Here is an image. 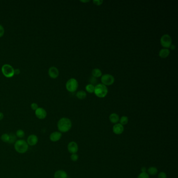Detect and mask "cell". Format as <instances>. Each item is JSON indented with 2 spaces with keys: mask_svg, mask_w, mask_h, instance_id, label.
I'll return each mask as SVG.
<instances>
[{
  "mask_svg": "<svg viewBox=\"0 0 178 178\" xmlns=\"http://www.w3.org/2000/svg\"><path fill=\"white\" fill-rule=\"evenodd\" d=\"M72 128V122L70 119L63 118L60 119L58 123V128L61 133H66L70 130Z\"/></svg>",
  "mask_w": 178,
  "mask_h": 178,
  "instance_id": "cell-1",
  "label": "cell"
},
{
  "mask_svg": "<svg viewBox=\"0 0 178 178\" xmlns=\"http://www.w3.org/2000/svg\"><path fill=\"white\" fill-rule=\"evenodd\" d=\"M16 151L20 154L25 153L28 149V145L25 140H19L16 141L14 144Z\"/></svg>",
  "mask_w": 178,
  "mask_h": 178,
  "instance_id": "cell-2",
  "label": "cell"
},
{
  "mask_svg": "<svg viewBox=\"0 0 178 178\" xmlns=\"http://www.w3.org/2000/svg\"><path fill=\"white\" fill-rule=\"evenodd\" d=\"M108 92V89L107 86L103 85L102 84H99L95 86L94 93L96 96L99 98L105 97Z\"/></svg>",
  "mask_w": 178,
  "mask_h": 178,
  "instance_id": "cell-3",
  "label": "cell"
},
{
  "mask_svg": "<svg viewBox=\"0 0 178 178\" xmlns=\"http://www.w3.org/2000/svg\"><path fill=\"white\" fill-rule=\"evenodd\" d=\"M14 68L8 64H5L3 65L1 68L2 72L3 75L7 78H11L14 76Z\"/></svg>",
  "mask_w": 178,
  "mask_h": 178,
  "instance_id": "cell-4",
  "label": "cell"
},
{
  "mask_svg": "<svg viewBox=\"0 0 178 178\" xmlns=\"http://www.w3.org/2000/svg\"><path fill=\"white\" fill-rule=\"evenodd\" d=\"M78 83L77 80L74 78H70L66 83V88L69 92H74L77 89Z\"/></svg>",
  "mask_w": 178,
  "mask_h": 178,
  "instance_id": "cell-5",
  "label": "cell"
},
{
  "mask_svg": "<svg viewBox=\"0 0 178 178\" xmlns=\"http://www.w3.org/2000/svg\"><path fill=\"white\" fill-rule=\"evenodd\" d=\"M160 43L164 48H169L172 45V39L170 35L165 34L160 38Z\"/></svg>",
  "mask_w": 178,
  "mask_h": 178,
  "instance_id": "cell-6",
  "label": "cell"
},
{
  "mask_svg": "<svg viewBox=\"0 0 178 178\" xmlns=\"http://www.w3.org/2000/svg\"><path fill=\"white\" fill-rule=\"evenodd\" d=\"M114 77L112 75L105 74L101 76V82L105 86H110L112 85L114 82Z\"/></svg>",
  "mask_w": 178,
  "mask_h": 178,
  "instance_id": "cell-7",
  "label": "cell"
},
{
  "mask_svg": "<svg viewBox=\"0 0 178 178\" xmlns=\"http://www.w3.org/2000/svg\"><path fill=\"white\" fill-rule=\"evenodd\" d=\"M35 114L36 116L39 119H44L47 116V111L42 108H38L35 111Z\"/></svg>",
  "mask_w": 178,
  "mask_h": 178,
  "instance_id": "cell-8",
  "label": "cell"
},
{
  "mask_svg": "<svg viewBox=\"0 0 178 178\" xmlns=\"http://www.w3.org/2000/svg\"><path fill=\"white\" fill-rule=\"evenodd\" d=\"M68 151L72 154H76L78 150V147L77 143L75 142L69 143L68 146Z\"/></svg>",
  "mask_w": 178,
  "mask_h": 178,
  "instance_id": "cell-9",
  "label": "cell"
},
{
  "mask_svg": "<svg viewBox=\"0 0 178 178\" xmlns=\"http://www.w3.org/2000/svg\"><path fill=\"white\" fill-rule=\"evenodd\" d=\"M48 74L49 76L52 78H56L59 75V71L55 66H52L49 69Z\"/></svg>",
  "mask_w": 178,
  "mask_h": 178,
  "instance_id": "cell-10",
  "label": "cell"
},
{
  "mask_svg": "<svg viewBox=\"0 0 178 178\" xmlns=\"http://www.w3.org/2000/svg\"><path fill=\"white\" fill-rule=\"evenodd\" d=\"M38 142V138L36 135H30L27 138V143L28 145H36Z\"/></svg>",
  "mask_w": 178,
  "mask_h": 178,
  "instance_id": "cell-11",
  "label": "cell"
},
{
  "mask_svg": "<svg viewBox=\"0 0 178 178\" xmlns=\"http://www.w3.org/2000/svg\"><path fill=\"white\" fill-rule=\"evenodd\" d=\"M123 131H124L123 125L121 124L120 123H116L114 125L113 127V132L114 133L119 135L122 134Z\"/></svg>",
  "mask_w": 178,
  "mask_h": 178,
  "instance_id": "cell-12",
  "label": "cell"
},
{
  "mask_svg": "<svg viewBox=\"0 0 178 178\" xmlns=\"http://www.w3.org/2000/svg\"><path fill=\"white\" fill-rule=\"evenodd\" d=\"M62 137V133L60 132H54L51 134L50 136V140L54 142L59 141Z\"/></svg>",
  "mask_w": 178,
  "mask_h": 178,
  "instance_id": "cell-13",
  "label": "cell"
},
{
  "mask_svg": "<svg viewBox=\"0 0 178 178\" xmlns=\"http://www.w3.org/2000/svg\"><path fill=\"white\" fill-rule=\"evenodd\" d=\"M54 177V178H68V175L66 171L60 170L55 172Z\"/></svg>",
  "mask_w": 178,
  "mask_h": 178,
  "instance_id": "cell-14",
  "label": "cell"
},
{
  "mask_svg": "<svg viewBox=\"0 0 178 178\" xmlns=\"http://www.w3.org/2000/svg\"><path fill=\"white\" fill-rule=\"evenodd\" d=\"M170 53V50L168 49L163 48V49H162L160 50L159 52V56L160 58L165 59V58H166L167 57L169 56Z\"/></svg>",
  "mask_w": 178,
  "mask_h": 178,
  "instance_id": "cell-15",
  "label": "cell"
},
{
  "mask_svg": "<svg viewBox=\"0 0 178 178\" xmlns=\"http://www.w3.org/2000/svg\"><path fill=\"white\" fill-rule=\"evenodd\" d=\"M109 120L110 122L114 124H116L118 122H119V116L116 113H113L110 114L109 116Z\"/></svg>",
  "mask_w": 178,
  "mask_h": 178,
  "instance_id": "cell-16",
  "label": "cell"
},
{
  "mask_svg": "<svg viewBox=\"0 0 178 178\" xmlns=\"http://www.w3.org/2000/svg\"><path fill=\"white\" fill-rule=\"evenodd\" d=\"M92 76L95 77V78L101 77V76L102 75V72L99 68H94V69H93L92 72Z\"/></svg>",
  "mask_w": 178,
  "mask_h": 178,
  "instance_id": "cell-17",
  "label": "cell"
},
{
  "mask_svg": "<svg viewBox=\"0 0 178 178\" xmlns=\"http://www.w3.org/2000/svg\"><path fill=\"white\" fill-rule=\"evenodd\" d=\"M147 172H148V174L150 175H156L157 173V168L155 167H151L148 169Z\"/></svg>",
  "mask_w": 178,
  "mask_h": 178,
  "instance_id": "cell-18",
  "label": "cell"
},
{
  "mask_svg": "<svg viewBox=\"0 0 178 178\" xmlns=\"http://www.w3.org/2000/svg\"><path fill=\"white\" fill-rule=\"evenodd\" d=\"M86 96H87V94H86V92L84 90H80V91H78V92L76 93V97L77 98L80 99H84L85 98H86Z\"/></svg>",
  "mask_w": 178,
  "mask_h": 178,
  "instance_id": "cell-19",
  "label": "cell"
},
{
  "mask_svg": "<svg viewBox=\"0 0 178 178\" xmlns=\"http://www.w3.org/2000/svg\"><path fill=\"white\" fill-rule=\"evenodd\" d=\"M85 89H86V91L87 92L92 94V93L94 92L95 86L94 85L91 84H88L87 85H86V87H85Z\"/></svg>",
  "mask_w": 178,
  "mask_h": 178,
  "instance_id": "cell-20",
  "label": "cell"
},
{
  "mask_svg": "<svg viewBox=\"0 0 178 178\" xmlns=\"http://www.w3.org/2000/svg\"><path fill=\"white\" fill-rule=\"evenodd\" d=\"M119 120H120L121 124L124 125L128 124V118L126 116H123Z\"/></svg>",
  "mask_w": 178,
  "mask_h": 178,
  "instance_id": "cell-21",
  "label": "cell"
},
{
  "mask_svg": "<svg viewBox=\"0 0 178 178\" xmlns=\"http://www.w3.org/2000/svg\"><path fill=\"white\" fill-rule=\"evenodd\" d=\"M1 140L3 142L9 143V136L7 134H4L1 136Z\"/></svg>",
  "mask_w": 178,
  "mask_h": 178,
  "instance_id": "cell-22",
  "label": "cell"
},
{
  "mask_svg": "<svg viewBox=\"0 0 178 178\" xmlns=\"http://www.w3.org/2000/svg\"><path fill=\"white\" fill-rule=\"evenodd\" d=\"M9 144H12L13 143L16 141V136L15 135V134H10L9 135Z\"/></svg>",
  "mask_w": 178,
  "mask_h": 178,
  "instance_id": "cell-23",
  "label": "cell"
},
{
  "mask_svg": "<svg viewBox=\"0 0 178 178\" xmlns=\"http://www.w3.org/2000/svg\"><path fill=\"white\" fill-rule=\"evenodd\" d=\"M25 136V132L23 130H19L16 132V137H18L19 138H23Z\"/></svg>",
  "mask_w": 178,
  "mask_h": 178,
  "instance_id": "cell-24",
  "label": "cell"
},
{
  "mask_svg": "<svg viewBox=\"0 0 178 178\" xmlns=\"http://www.w3.org/2000/svg\"><path fill=\"white\" fill-rule=\"evenodd\" d=\"M137 178H149V175L146 172H142L138 176Z\"/></svg>",
  "mask_w": 178,
  "mask_h": 178,
  "instance_id": "cell-25",
  "label": "cell"
},
{
  "mask_svg": "<svg viewBox=\"0 0 178 178\" xmlns=\"http://www.w3.org/2000/svg\"><path fill=\"white\" fill-rule=\"evenodd\" d=\"M71 159L73 161H76L78 159V156L76 154H72L71 156Z\"/></svg>",
  "mask_w": 178,
  "mask_h": 178,
  "instance_id": "cell-26",
  "label": "cell"
},
{
  "mask_svg": "<svg viewBox=\"0 0 178 178\" xmlns=\"http://www.w3.org/2000/svg\"><path fill=\"white\" fill-rule=\"evenodd\" d=\"M4 33H5V29L4 27L0 24V38L3 37Z\"/></svg>",
  "mask_w": 178,
  "mask_h": 178,
  "instance_id": "cell-27",
  "label": "cell"
},
{
  "mask_svg": "<svg viewBox=\"0 0 178 178\" xmlns=\"http://www.w3.org/2000/svg\"><path fill=\"white\" fill-rule=\"evenodd\" d=\"M93 3L96 5H101L102 3H103L102 0H94Z\"/></svg>",
  "mask_w": 178,
  "mask_h": 178,
  "instance_id": "cell-28",
  "label": "cell"
},
{
  "mask_svg": "<svg viewBox=\"0 0 178 178\" xmlns=\"http://www.w3.org/2000/svg\"><path fill=\"white\" fill-rule=\"evenodd\" d=\"M38 108V106L36 103H33L31 104V108L32 109V110L36 111Z\"/></svg>",
  "mask_w": 178,
  "mask_h": 178,
  "instance_id": "cell-29",
  "label": "cell"
},
{
  "mask_svg": "<svg viewBox=\"0 0 178 178\" xmlns=\"http://www.w3.org/2000/svg\"><path fill=\"white\" fill-rule=\"evenodd\" d=\"M158 177V178H167L166 174L164 172H160Z\"/></svg>",
  "mask_w": 178,
  "mask_h": 178,
  "instance_id": "cell-30",
  "label": "cell"
},
{
  "mask_svg": "<svg viewBox=\"0 0 178 178\" xmlns=\"http://www.w3.org/2000/svg\"><path fill=\"white\" fill-rule=\"evenodd\" d=\"M90 79H91V80H90L89 81H90V82L92 83L91 84H92V85H94V84L96 83H97V82L96 78L93 77V76L91 77V78H90Z\"/></svg>",
  "mask_w": 178,
  "mask_h": 178,
  "instance_id": "cell-31",
  "label": "cell"
},
{
  "mask_svg": "<svg viewBox=\"0 0 178 178\" xmlns=\"http://www.w3.org/2000/svg\"><path fill=\"white\" fill-rule=\"evenodd\" d=\"M20 72H21V71H20L19 69H18V68L14 70V74H15L18 75L20 73Z\"/></svg>",
  "mask_w": 178,
  "mask_h": 178,
  "instance_id": "cell-32",
  "label": "cell"
},
{
  "mask_svg": "<svg viewBox=\"0 0 178 178\" xmlns=\"http://www.w3.org/2000/svg\"><path fill=\"white\" fill-rule=\"evenodd\" d=\"M4 118V114H3V113L0 112V121L2 120Z\"/></svg>",
  "mask_w": 178,
  "mask_h": 178,
  "instance_id": "cell-33",
  "label": "cell"
},
{
  "mask_svg": "<svg viewBox=\"0 0 178 178\" xmlns=\"http://www.w3.org/2000/svg\"><path fill=\"white\" fill-rule=\"evenodd\" d=\"M170 48L171 50H175V45H171V46H170Z\"/></svg>",
  "mask_w": 178,
  "mask_h": 178,
  "instance_id": "cell-34",
  "label": "cell"
},
{
  "mask_svg": "<svg viewBox=\"0 0 178 178\" xmlns=\"http://www.w3.org/2000/svg\"><path fill=\"white\" fill-rule=\"evenodd\" d=\"M141 171H142V172H146V168L145 167H143L142 169H141Z\"/></svg>",
  "mask_w": 178,
  "mask_h": 178,
  "instance_id": "cell-35",
  "label": "cell"
},
{
  "mask_svg": "<svg viewBox=\"0 0 178 178\" xmlns=\"http://www.w3.org/2000/svg\"><path fill=\"white\" fill-rule=\"evenodd\" d=\"M80 2H85V3H86V2H89V1H80Z\"/></svg>",
  "mask_w": 178,
  "mask_h": 178,
  "instance_id": "cell-36",
  "label": "cell"
}]
</instances>
